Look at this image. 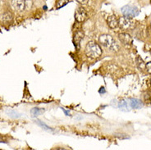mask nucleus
I'll return each mask as SVG.
<instances>
[{"label":"nucleus","instance_id":"f257e3e1","mask_svg":"<svg viewBox=\"0 0 151 150\" xmlns=\"http://www.w3.org/2000/svg\"><path fill=\"white\" fill-rule=\"evenodd\" d=\"M85 53L89 58L95 59L101 56L102 54V49L96 42H89L86 46Z\"/></svg>","mask_w":151,"mask_h":150},{"label":"nucleus","instance_id":"f03ea898","mask_svg":"<svg viewBox=\"0 0 151 150\" xmlns=\"http://www.w3.org/2000/svg\"><path fill=\"white\" fill-rule=\"evenodd\" d=\"M99 43L103 46H104L105 48L112 50L113 52H117L120 49L119 44H117V41L110 34H101L99 39Z\"/></svg>","mask_w":151,"mask_h":150},{"label":"nucleus","instance_id":"7ed1b4c3","mask_svg":"<svg viewBox=\"0 0 151 150\" xmlns=\"http://www.w3.org/2000/svg\"><path fill=\"white\" fill-rule=\"evenodd\" d=\"M118 27H120L121 29L124 30H132L136 27V22L131 17H127L124 16L118 19Z\"/></svg>","mask_w":151,"mask_h":150},{"label":"nucleus","instance_id":"20e7f679","mask_svg":"<svg viewBox=\"0 0 151 150\" xmlns=\"http://www.w3.org/2000/svg\"><path fill=\"white\" fill-rule=\"evenodd\" d=\"M122 13L125 16V17H131L133 18L136 16L139 15L140 11L139 9L135 7V6H132V5H126L124 7H122L121 9Z\"/></svg>","mask_w":151,"mask_h":150},{"label":"nucleus","instance_id":"39448f33","mask_svg":"<svg viewBox=\"0 0 151 150\" xmlns=\"http://www.w3.org/2000/svg\"><path fill=\"white\" fill-rule=\"evenodd\" d=\"M87 18V13L83 8H77L75 12V19L77 22H84Z\"/></svg>","mask_w":151,"mask_h":150},{"label":"nucleus","instance_id":"423d86ee","mask_svg":"<svg viewBox=\"0 0 151 150\" xmlns=\"http://www.w3.org/2000/svg\"><path fill=\"white\" fill-rule=\"evenodd\" d=\"M118 38L119 40L121 41L122 44L126 46V47H130L132 44V38L127 33H121L118 34Z\"/></svg>","mask_w":151,"mask_h":150},{"label":"nucleus","instance_id":"0eeeda50","mask_svg":"<svg viewBox=\"0 0 151 150\" xmlns=\"http://www.w3.org/2000/svg\"><path fill=\"white\" fill-rule=\"evenodd\" d=\"M12 5L17 11H22L26 9V0H12Z\"/></svg>","mask_w":151,"mask_h":150},{"label":"nucleus","instance_id":"6e6552de","mask_svg":"<svg viewBox=\"0 0 151 150\" xmlns=\"http://www.w3.org/2000/svg\"><path fill=\"white\" fill-rule=\"evenodd\" d=\"M107 24L111 29H116L118 27V19L114 15L109 16L107 18Z\"/></svg>","mask_w":151,"mask_h":150},{"label":"nucleus","instance_id":"1a4fd4ad","mask_svg":"<svg viewBox=\"0 0 151 150\" xmlns=\"http://www.w3.org/2000/svg\"><path fill=\"white\" fill-rule=\"evenodd\" d=\"M129 105L132 108L135 109H140L143 108V103L141 100L138 99V98H130V102H129Z\"/></svg>","mask_w":151,"mask_h":150},{"label":"nucleus","instance_id":"9d476101","mask_svg":"<svg viewBox=\"0 0 151 150\" xmlns=\"http://www.w3.org/2000/svg\"><path fill=\"white\" fill-rule=\"evenodd\" d=\"M84 36H85V34L82 30H78L74 34V43L76 47H79L80 43L83 39Z\"/></svg>","mask_w":151,"mask_h":150},{"label":"nucleus","instance_id":"9b49d317","mask_svg":"<svg viewBox=\"0 0 151 150\" xmlns=\"http://www.w3.org/2000/svg\"><path fill=\"white\" fill-rule=\"evenodd\" d=\"M120 110L122 112H129L130 111V106H129L128 103L125 100H122L118 103V106H117Z\"/></svg>","mask_w":151,"mask_h":150},{"label":"nucleus","instance_id":"f8f14e48","mask_svg":"<svg viewBox=\"0 0 151 150\" xmlns=\"http://www.w3.org/2000/svg\"><path fill=\"white\" fill-rule=\"evenodd\" d=\"M45 109L40 108H34L30 110V114L33 117H37V116H40L42 113H45Z\"/></svg>","mask_w":151,"mask_h":150},{"label":"nucleus","instance_id":"ddd939ff","mask_svg":"<svg viewBox=\"0 0 151 150\" xmlns=\"http://www.w3.org/2000/svg\"><path fill=\"white\" fill-rule=\"evenodd\" d=\"M136 65H137V67H139L140 71H144L145 69V63L144 62L143 59L140 57V56H137L136 57Z\"/></svg>","mask_w":151,"mask_h":150},{"label":"nucleus","instance_id":"4468645a","mask_svg":"<svg viewBox=\"0 0 151 150\" xmlns=\"http://www.w3.org/2000/svg\"><path fill=\"white\" fill-rule=\"evenodd\" d=\"M12 18H13V15H12L11 11H6L2 15V20L4 22H11Z\"/></svg>","mask_w":151,"mask_h":150},{"label":"nucleus","instance_id":"2eb2a0df","mask_svg":"<svg viewBox=\"0 0 151 150\" xmlns=\"http://www.w3.org/2000/svg\"><path fill=\"white\" fill-rule=\"evenodd\" d=\"M7 113H8V116L12 118H20L22 116V114L15 111V110H8Z\"/></svg>","mask_w":151,"mask_h":150},{"label":"nucleus","instance_id":"dca6fc26","mask_svg":"<svg viewBox=\"0 0 151 150\" xmlns=\"http://www.w3.org/2000/svg\"><path fill=\"white\" fill-rule=\"evenodd\" d=\"M36 123L40 126H41L44 130H45V131H53V129L51 127H49V126H47L45 123H44L43 121H41L40 120H37L36 121H35Z\"/></svg>","mask_w":151,"mask_h":150},{"label":"nucleus","instance_id":"f3484780","mask_svg":"<svg viewBox=\"0 0 151 150\" xmlns=\"http://www.w3.org/2000/svg\"><path fill=\"white\" fill-rule=\"evenodd\" d=\"M69 3V0H59L56 4V9H60Z\"/></svg>","mask_w":151,"mask_h":150},{"label":"nucleus","instance_id":"a211bd4d","mask_svg":"<svg viewBox=\"0 0 151 150\" xmlns=\"http://www.w3.org/2000/svg\"><path fill=\"white\" fill-rule=\"evenodd\" d=\"M145 69L148 73L151 75V62H149L148 63L145 64Z\"/></svg>","mask_w":151,"mask_h":150},{"label":"nucleus","instance_id":"6ab92c4d","mask_svg":"<svg viewBox=\"0 0 151 150\" xmlns=\"http://www.w3.org/2000/svg\"><path fill=\"white\" fill-rule=\"evenodd\" d=\"M76 1L81 4H86L88 3V0H76Z\"/></svg>","mask_w":151,"mask_h":150},{"label":"nucleus","instance_id":"aec40b11","mask_svg":"<svg viewBox=\"0 0 151 150\" xmlns=\"http://www.w3.org/2000/svg\"><path fill=\"white\" fill-rule=\"evenodd\" d=\"M62 110H63V112H64L65 113V114H66V116H71V115H70V113H69V112H68V111H66V110H65L64 108H62Z\"/></svg>","mask_w":151,"mask_h":150},{"label":"nucleus","instance_id":"412c9836","mask_svg":"<svg viewBox=\"0 0 151 150\" xmlns=\"http://www.w3.org/2000/svg\"><path fill=\"white\" fill-rule=\"evenodd\" d=\"M99 93H100V94H104V93H105V90H104V87H102V88L100 89V90H99Z\"/></svg>","mask_w":151,"mask_h":150},{"label":"nucleus","instance_id":"4be33fe9","mask_svg":"<svg viewBox=\"0 0 151 150\" xmlns=\"http://www.w3.org/2000/svg\"><path fill=\"white\" fill-rule=\"evenodd\" d=\"M150 85H151V80H150Z\"/></svg>","mask_w":151,"mask_h":150}]
</instances>
